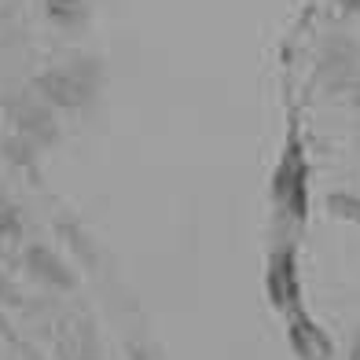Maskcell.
I'll return each mask as SVG.
<instances>
[{"mask_svg":"<svg viewBox=\"0 0 360 360\" xmlns=\"http://www.w3.org/2000/svg\"><path fill=\"white\" fill-rule=\"evenodd\" d=\"M327 210L342 221H353L360 224V195H349V191H331L327 195Z\"/></svg>","mask_w":360,"mask_h":360,"instance_id":"8992f818","label":"cell"},{"mask_svg":"<svg viewBox=\"0 0 360 360\" xmlns=\"http://www.w3.org/2000/svg\"><path fill=\"white\" fill-rule=\"evenodd\" d=\"M44 11H48V19L63 30H74L89 19V8L81 4V0H44Z\"/></svg>","mask_w":360,"mask_h":360,"instance_id":"5b68a950","label":"cell"},{"mask_svg":"<svg viewBox=\"0 0 360 360\" xmlns=\"http://www.w3.org/2000/svg\"><path fill=\"white\" fill-rule=\"evenodd\" d=\"M4 151H8V158H11V162H19V166H30V162H34V143L22 140V136L15 140V143L8 140V143H4Z\"/></svg>","mask_w":360,"mask_h":360,"instance_id":"ba28073f","label":"cell"},{"mask_svg":"<svg viewBox=\"0 0 360 360\" xmlns=\"http://www.w3.org/2000/svg\"><path fill=\"white\" fill-rule=\"evenodd\" d=\"M0 294H4V283H0Z\"/></svg>","mask_w":360,"mask_h":360,"instance_id":"8fae6325","label":"cell"},{"mask_svg":"<svg viewBox=\"0 0 360 360\" xmlns=\"http://www.w3.org/2000/svg\"><path fill=\"white\" fill-rule=\"evenodd\" d=\"M26 269H30V276H34V280L56 287V290H70V287H74V272L63 265V261L48 250V247H30V250H26Z\"/></svg>","mask_w":360,"mask_h":360,"instance_id":"277c9868","label":"cell"},{"mask_svg":"<svg viewBox=\"0 0 360 360\" xmlns=\"http://www.w3.org/2000/svg\"><path fill=\"white\" fill-rule=\"evenodd\" d=\"M342 8H349V11H360V0H342Z\"/></svg>","mask_w":360,"mask_h":360,"instance_id":"30bf717a","label":"cell"},{"mask_svg":"<svg viewBox=\"0 0 360 360\" xmlns=\"http://www.w3.org/2000/svg\"><path fill=\"white\" fill-rule=\"evenodd\" d=\"M349 360H360V327H356V335H353V346H349Z\"/></svg>","mask_w":360,"mask_h":360,"instance_id":"9c48e42d","label":"cell"},{"mask_svg":"<svg viewBox=\"0 0 360 360\" xmlns=\"http://www.w3.org/2000/svg\"><path fill=\"white\" fill-rule=\"evenodd\" d=\"M0 236H11V239H19V236H22V217H19V206L8 202V199H0Z\"/></svg>","mask_w":360,"mask_h":360,"instance_id":"52a82bcc","label":"cell"},{"mask_svg":"<svg viewBox=\"0 0 360 360\" xmlns=\"http://www.w3.org/2000/svg\"><path fill=\"white\" fill-rule=\"evenodd\" d=\"M356 89H360V85H356ZM356 103H360V96H356Z\"/></svg>","mask_w":360,"mask_h":360,"instance_id":"7c38bea8","label":"cell"},{"mask_svg":"<svg viewBox=\"0 0 360 360\" xmlns=\"http://www.w3.org/2000/svg\"><path fill=\"white\" fill-rule=\"evenodd\" d=\"M34 89L41 92V100L48 107H67V110H81V107H89L92 103V96L100 85H92V81H85L81 74H74L70 67L67 70H44L37 81H34Z\"/></svg>","mask_w":360,"mask_h":360,"instance_id":"6da1fadb","label":"cell"},{"mask_svg":"<svg viewBox=\"0 0 360 360\" xmlns=\"http://www.w3.org/2000/svg\"><path fill=\"white\" fill-rule=\"evenodd\" d=\"M15 122H19V136L34 147H52L59 140V125L48 103H19L15 107Z\"/></svg>","mask_w":360,"mask_h":360,"instance_id":"7a4b0ae2","label":"cell"},{"mask_svg":"<svg viewBox=\"0 0 360 360\" xmlns=\"http://www.w3.org/2000/svg\"><path fill=\"white\" fill-rule=\"evenodd\" d=\"M269 294L276 305L298 302V269H294V247H280L269 265Z\"/></svg>","mask_w":360,"mask_h":360,"instance_id":"3957f363","label":"cell"}]
</instances>
